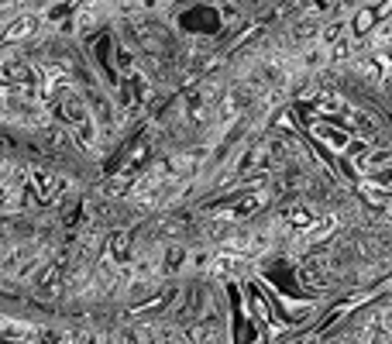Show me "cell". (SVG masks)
Listing matches in <instances>:
<instances>
[{"instance_id": "obj_1", "label": "cell", "mask_w": 392, "mask_h": 344, "mask_svg": "<svg viewBox=\"0 0 392 344\" xmlns=\"http://www.w3.org/2000/svg\"><path fill=\"white\" fill-rule=\"evenodd\" d=\"M35 24H38V17H31V14H24V17L10 21V24H7V31H4V42H14V38L31 35V31H35Z\"/></svg>"}, {"instance_id": "obj_2", "label": "cell", "mask_w": 392, "mask_h": 344, "mask_svg": "<svg viewBox=\"0 0 392 344\" xmlns=\"http://www.w3.org/2000/svg\"><path fill=\"white\" fill-rule=\"evenodd\" d=\"M392 162V148H379V152H365L361 155V162H358V169H386Z\"/></svg>"}, {"instance_id": "obj_3", "label": "cell", "mask_w": 392, "mask_h": 344, "mask_svg": "<svg viewBox=\"0 0 392 344\" xmlns=\"http://www.w3.org/2000/svg\"><path fill=\"white\" fill-rule=\"evenodd\" d=\"M316 134H323V138H327V145H334V148H348V134H341V131L316 128Z\"/></svg>"}]
</instances>
